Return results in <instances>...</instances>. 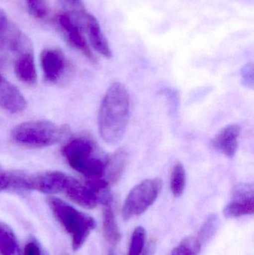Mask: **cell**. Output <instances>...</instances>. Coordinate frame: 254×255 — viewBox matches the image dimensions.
Segmentation results:
<instances>
[{
	"instance_id": "obj_10",
	"label": "cell",
	"mask_w": 254,
	"mask_h": 255,
	"mask_svg": "<svg viewBox=\"0 0 254 255\" xmlns=\"http://www.w3.org/2000/svg\"><path fill=\"white\" fill-rule=\"evenodd\" d=\"M68 175L61 172H47L28 177L30 190L46 194H56L64 190Z\"/></svg>"
},
{
	"instance_id": "obj_12",
	"label": "cell",
	"mask_w": 254,
	"mask_h": 255,
	"mask_svg": "<svg viewBox=\"0 0 254 255\" xmlns=\"http://www.w3.org/2000/svg\"><path fill=\"white\" fill-rule=\"evenodd\" d=\"M63 192L70 200L86 209H93L98 204L95 194L86 185L70 175L67 176Z\"/></svg>"
},
{
	"instance_id": "obj_16",
	"label": "cell",
	"mask_w": 254,
	"mask_h": 255,
	"mask_svg": "<svg viewBox=\"0 0 254 255\" xmlns=\"http://www.w3.org/2000/svg\"><path fill=\"white\" fill-rule=\"evenodd\" d=\"M103 230L109 244L116 246L120 242L122 236L111 205L104 206L103 208Z\"/></svg>"
},
{
	"instance_id": "obj_27",
	"label": "cell",
	"mask_w": 254,
	"mask_h": 255,
	"mask_svg": "<svg viewBox=\"0 0 254 255\" xmlns=\"http://www.w3.org/2000/svg\"><path fill=\"white\" fill-rule=\"evenodd\" d=\"M64 4L72 7L74 10H85V4L82 0H61Z\"/></svg>"
},
{
	"instance_id": "obj_17",
	"label": "cell",
	"mask_w": 254,
	"mask_h": 255,
	"mask_svg": "<svg viewBox=\"0 0 254 255\" xmlns=\"http://www.w3.org/2000/svg\"><path fill=\"white\" fill-rule=\"evenodd\" d=\"M0 255H20L19 242L14 232L0 222Z\"/></svg>"
},
{
	"instance_id": "obj_26",
	"label": "cell",
	"mask_w": 254,
	"mask_h": 255,
	"mask_svg": "<svg viewBox=\"0 0 254 255\" xmlns=\"http://www.w3.org/2000/svg\"><path fill=\"white\" fill-rule=\"evenodd\" d=\"M24 255H43L40 244L35 240L27 243L24 249Z\"/></svg>"
},
{
	"instance_id": "obj_2",
	"label": "cell",
	"mask_w": 254,
	"mask_h": 255,
	"mask_svg": "<svg viewBox=\"0 0 254 255\" xmlns=\"http://www.w3.org/2000/svg\"><path fill=\"white\" fill-rule=\"evenodd\" d=\"M69 165L88 178H102L107 157L101 155L93 141L89 138L72 139L63 148Z\"/></svg>"
},
{
	"instance_id": "obj_19",
	"label": "cell",
	"mask_w": 254,
	"mask_h": 255,
	"mask_svg": "<svg viewBox=\"0 0 254 255\" xmlns=\"http://www.w3.org/2000/svg\"><path fill=\"white\" fill-rule=\"evenodd\" d=\"M12 190L22 193L30 190L28 176L20 173H9L0 175V192Z\"/></svg>"
},
{
	"instance_id": "obj_29",
	"label": "cell",
	"mask_w": 254,
	"mask_h": 255,
	"mask_svg": "<svg viewBox=\"0 0 254 255\" xmlns=\"http://www.w3.org/2000/svg\"><path fill=\"white\" fill-rule=\"evenodd\" d=\"M108 255H116V252H115L114 250H110L109 251Z\"/></svg>"
},
{
	"instance_id": "obj_7",
	"label": "cell",
	"mask_w": 254,
	"mask_h": 255,
	"mask_svg": "<svg viewBox=\"0 0 254 255\" xmlns=\"http://www.w3.org/2000/svg\"><path fill=\"white\" fill-rule=\"evenodd\" d=\"M254 212V190L252 184H239L233 191L231 202L224 208L227 218H238L252 215Z\"/></svg>"
},
{
	"instance_id": "obj_14",
	"label": "cell",
	"mask_w": 254,
	"mask_h": 255,
	"mask_svg": "<svg viewBox=\"0 0 254 255\" xmlns=\"http://www.w3.org/2000/svg\"><path fill=\"white\" fill-rule=\"evenodd\" d=\"M14 72L16 78L22 83L28 85H34L37 83V70L33 50L17 55Z\"/></svg>"
},
{
	"instance_id": "obj_20",
	"label": "cell",
	"mask_w": 254,
	"mask_h": 255,
	"mask_svg": "<svg viewBox=\"0 0 254 255\" xmlns=\"http://www.w3.org/2000/svg\"><path fill=\"white\" fill-rule=\"evenodd\" d=\"M186 187V172L184 166L181 163H176L171 170L170 178V189L171 193L175 198L183 195Z\"/></svg>"
},
{
	"instance_id": "obj_22",
	"label": "cell",
	"mask_w": 254,
	"mask_h": 255,
	"mask_svg": "<svg viewBox=\"0 0 254 255\" xmlns=\"http://www.w3.org/2000/svg\"><path fill=\"white\" fill-rule=\"evenodd\" d=\"M146 232L142 226L136 228L131 236V245L128 255H140L144 250Z\"/></svg>"
},
{
	"instance_id": "obj_5",
	"label": "cell",
	"mask_w": 254,
	"mask_h": 255,
	"mask_svg": "<svg viewBox=\"0 0 254 255\" xmlns=\"http://www.w3.org/2000/svg\"><path fill=\"white\" fill-rule=\"evenodd\" d=\"M163 187L161 178L146 179L136 185L128 193L122 208L125 221L146 212L158 199Z\"/></svg>"
},
{
	"instance_id": "obj_18",
	"label": "cell",
	"mask_w": 254,
	"mask_h": 255,
	"mask_svg": "<svg viewBox=\"0 0 254 255\" xmlns=\"http://www.w3.org/2000/svg\"><path fill=\"white\" fill-rule=\"evenodd\" d=\"M20 30L9 22L5 12L0 9V49L9 50Z\"/></svg>"
},
{
	"instance_id": "obj_21",
	"label": "cell",
	"mask_w": 254,
	"mask_h": 255,
	"mask_svg": "<svg viewBox=\"0 0 254 255\" xmlns=\"http://www.w3.org/2000/svg\"><path fill=\"white\" fill-rule=\"evenodd\" d=\"M201 244L198 238L186 237L172 250L171 255H198Z\"/></svg>"
},
{
	"instance_id": "obj_28",
	"label": "cell",
	"mask_w": 254,
	"mask_h": 255,
	"mask_svg": "<svg viewBox=\"0 0 254 255\" xmlns=\"http://www.w3.org/2000/svg\"><path fill=\"white\" fill-rule=\"evenodd\" d=\"M155 251H156V244L154 241H152L149 243L146 250L140 255H155Z\"/></svg>"
},
{
	"instance_id": "obj_3",
	"label": "cell",
	"mask_w": 254,
	"mask_h": 255,
	"mask_svg": "<svg viewBox=\"0 0 254 255\" xmlns=\"http://www.w3.org/2000/svg\"><path fill=\"white\" fill-rule=\"evenodd\" d=\"M47 202L58 223L71 236L73 250H80L96 226L95 220L58 198L51 196Z\"/></svg>"
},
{
	"instance_id": "obj_25",
	"label": "cell",
	"mask_w": 254,
	"mask_h": 255,
	"mask_svg": "<svg viewBox=\"0 0 254 255\" xmlns=\"http://www.w3.org/2000/svg\"><path fill=\"white\" fill-rule=\"evenodd\" d=\"M242 82L246 88L253 89L254 80V66L252 63H249L242 69Z\"/></svg>"
},
{
	"instance_id": "obj_15",
	"label": "cell",
	"mask_w": 254,
	"mask_h": 255,
	"mask_svg": "<svg viewBox=\"0 0 254 255\" xmlns=\"http://www.w3.org/2000/svg\"><path fill=\"white\" fill-rule=\"evenodd\" d=\"M127 160L128 152L123 148H119L107 157L104 176L110 185L116 184L120 179L125 171Z\"/></svg>"
},
{
	"instance_id": "obj_11",
	"label": "cell",
	"mask_w": 254,
	"mask_h": 255,
	"mask_svg": "<svg viewBox=\"0 0 254 255\" xmlns=\"http://www.w3.org/2000/svg\"><path fill=\"white\" fill-rule=\"evenodd\" d=\"M27 101L20 91L0 75V108L11 114L23 112Z\"/></svg>"
},
{
	"instance_id": "obj_8",
	"label": "cell",
	"mask_w": 254,
	"mask_h": 255,
	"mask_svg": "<svg viewBox=\"0 0 254 255\" xmlns=\"http://www.w3.org/2000/svg\"><path fill=\"white\" fill-rule=\"evenodd\" d=\"M56 22L68 44L80 51L88 59L95 62V56L83 36V31L75 22L70 13H59L57 16Z\"/></svg>"
},
{
	"instance_id": "obj_24",
	"label": "cell",
	"mask_w": 254,
	"mask_h": 255,
	"mask_svg": "<svg viewBox=\"0 0 254 255\" xmlns=\"http://www.w3.org/2000/svg\"><path fill=\"white\" fill-rule=\"evenodd\" d=\"M218 228V218L216 215H211L206 220L200 230L198 239L201 244L211 239Z\"/></svg>"
},
{
	"instance_id": "obj_1",
	"label": "cell",
	"mask_w": 254,
	"mask_h": 255,
	"mask_svg": "<svg viewBox=\"0 0 254 255\" xmlns=\"http://www.w3.org/2000/svg\"><path fill=\"white\" fill-rule=\"evenodd\" d=\"M130 96L123 84L110 85L101 102L98 114V130L104 142L110 145L122 139L128 127Z\"/></svg>"
},
{
	"instance_id": "obj_30",
	"label": "cell",
	"mask_w": 254,
	"mask_h": 255,
	"mask_svg": "<svg viewBox=\"0 0 254 255\" xmlns=\"http://www.w3.org/2000/svg\"><path fill=\"white\" fill-rule=\"evenodd\" d=\"M0 171H1V167H0Z\"/></svg>"
},
{
	"instance_id": "obj_6",
	"label": "cell",
	"mask_w": 254,
	"mask_h": 255,
	"mask_svg": "<svg viewBox=\"0 0 254 255\" xmlns=\"http://www.w3.org/2000/svg\"><path fill=\"white\" fill-rule=\"evenodd\" d=\"M70 14L82 31L87 34L94 49L105 58H111L112 52L110 46L105 36L101 31L96 18L85 11V10H71Z\"/></svg>"
},
{
	"instance_id": "obj_23",
	"label": "cell",
	"mask_w": 254,
	"mask_h": 255,
	"mask_svg": "<svg viewBox=\"0 0 254 255\" xmlns=\"http://www.w3.org/2000/svg\"><path fill=\"white\" fill-rule=\"evenodd\" d=\"M30 15L40 20L46 19L49 14L47 0H25Z\"/></svg>"
},
{
	"instance_id": "obj_4",
	"label": "cell",
	"mask_w": 254,
	"mask_h": 255,
	"mask_svg": "<svg viewBox=\"0 0 254 255\" xmlns=\"http://www.w3.org/2000/svg\"><path fill=\"white\" fill-rule=\"evenodd\" d=\"M67 133V128L50 121H29L16 126L12 130L11 138L23 146L44 148L58 143Z\"/></svg>"
},
{
	"instance_id": "obj_9",
	"label": "cell",
	"mask_w": 254,
	"mask_h": 255,
	"mask_svg": "<svg viewBox=\"0 0 254 255\" xmlns=\"http://www.w3.org/2000/svg\"><path fill=\"white\" fill-rule=\"evenodd\" d=\"M40 64L45 79L56 83L64 76L67 60L64 52L58 48H47L40 54Z\"/></svg>"
},
{
	"instance_id": "obj_13",
	"label": "cell",
	"mask_w": 254,
	"mask_h": 255,
	"mask_svg": "<svg viewBox=\"0 0 254 255\" xmlns=\"http://www.w3.org/2000/svg\"><path fill=\"white\" fill-rule=\"evenodd\" d=\"M241 127L237 124H231L222 128L212 140V147L216 151L228 157L235 155L238 148L239 137Z\"/></svg>"
}]
</instances>
